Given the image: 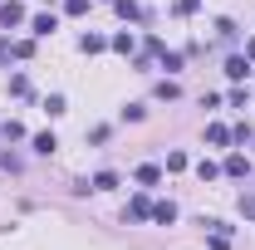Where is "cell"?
I'll list each match as a JSON object with an SVG mask.
<instances>
[{"instance_id":"6da1fadb","label":"cell","mask_w":255,"mask_h":250,"mask_svg":"<svg viewBox=\"0 0 255 250\" xmlns=\"http://www.w3.org/2000/svg\"><path fill=\"white\" fill-rule=\"evenodd\" d=\"M128 216H132V221H147V216H152V201H147V196H132V201H128Z\"/></svg>"},{"instance_id":"7a4b0ae2","label":"cell","mask_w":255,"mask_h":250,"mask_svg":"<svg viewBox=\"0 0 255 250\" xmlns=\"http://www.w3.org/2000/svg\"><path fill=\"white\" fill-rule=\"evenodd\" d=\"M20 20H25V10H20L15 0H10V5H0V25H5V30H10V25H20Z\"/></svg>"},{"instance_id":"3957f363","label":"cell","mask_w":255,"mask_h":250,"mask_svg":"<svg viewBox=\"0 0 255 250\" xmlns=\"http://www.w3.org/2000/svg\"><path fill=\"white\" fill-rule=\"evenodd\" d=\"M206 142H211V147H226V142H231V127L211 123V127H206Z\"/></svg>"},{"instance_id":"277c9868","label":"cell","mask_w":255,"mask_h":250,"mask_svg":"<svg viewBox=\"0 0 255 250\" xmlns=\"http://www.w3.org/2000/svg\"><path fill=\"white\" fill-rule=\"evenodd\" d=\"M152 221L172 226V221H177V206H172V201H157V206H152Z\"/></svg>"},{"instance_id":"5b68a950","label":"cell","mask_w":255,"mask_h":250,"mask_svg":"<svg viewBox=\"0 0 255 250\" xmlns=\"http://www.w3.org/2000/svg\"><path fill=\"white\" fill-rule=\"evenodd\" d=\"M137 182H142V187H157V182H162V167H152V162L137 167Z\"/></svg>"},{"instance_id":"8992f818","label":"cell","mask_w":255,"mask_h":250,"mask_svg":"<svg viewBox=\"0 0 255 250\" xmlns=\"http://www.w3.org/2000/svg\"><path fill=\"white\" fill-rule=\"evenodd\" d=\"M226 172H231V177H246L251 162H246V157H226Z\"/></svg>"},{"instance_id":"52a82bcc","label":"cell","mask_w":255,"mask_h":250,"mask_svg":"<svg viewBox=\"0 0 255 250\" xmlns=\"http://www.w3.org/2000/svg\"><path fill=\"white\" fill-rule=\"evenodd\" d=\"M54 147H59V142H54V132H39V137H34V152H44V157H49Z\"/></svg>"},{"instance_id":"ba28073f","label":"cell","mask_w":255,"mask_h":250,"mask_svg":"<svg viewBox=\"0 0 255 250\" xmlns=\"http://www.w3.org/2000/svg\"><path fill=\"white\" fill-rule=\"evenodd\" d=\"M246 69H251V64L241 59V54H236V59H226V74H231V79H246Z\"/></svg>"},{"instance_id":"9c48e42d","label":"cell","mask_w":255,"mask_h":250,"mask_svg":"<svg viewBox=\"0 0 255 250\" xmlns=\"http://www.w3.org/2000/svg\"><path fill=\"white\" fill-rule=\"evenodd\" d=\"M30 25H34V34H54V15H34Z\"/></svg>"},{"instance_id":"30bf717a","label":"cell","mask_w":255,"mask_h":250,"mask_svg":"<svg viewBox=\"0 0 255 250\" xmlns=\"http://www.w3.org/2000/svg\"><path fill=\"white\" fill-rule=\"evenodd\" d=\"M113 187H118V177H113V172H98V177H94V191H113Z\"/></svg>"},{"instance_id":"8fae6325","label":"cell","mask_w":255,"mask_h":250,"mask_svg":"<svg viewBox=\"0 0 255 250\" xmlns=\"http://www.w3.org/2000/svg\"><path fill=\"white\" fill-rule=\"evenodd\" d=\"M79 44H84V54H98V49H103V44H108V39H98V34H84V39H79Z\"/></svg>"},{"instance_id":"7c38bea8","label":"cell","mask_w":255,"mask_h":250,"mask_svg":"<svg viewBox=\"0 0 255 250\" xmlns=\"http://www.w3.org/2000/svg\"><path fill=\"white\" fill-rule=\"evenodd\" d=\"M196 172H201V182H216V177H221V167H216V162H201Z\"/></svg>"},{"instance_id":"4fadbf2b","label":"cell","mask_w":255,"mask_h":250,"mask_svg":"<svg viewBox=\"0 0 255 250\" xmlns=\"http://www.w3.org/2000/svg\"><path fill=\"white\" fill-rule=\"evenodd\" d=\"M113 49H123V54H132V34H128V30H123V34H113Z\"/></svg>"},{"instance_id":"5bb4252c","label":"cell","mask_w":255,"mask_h":250,"mask_svg":"<svg viewBox=\"0 0 255 250\" xmlns=\"http://www.w3.org/2000/svg\"><path fill=\"white\" fill-rule=\"evenodd\" d=\"M177 10H182V15H196V10H201V0H177Z\"/></svg>"},{"instance_id":"9a60e30c","label":"cell","mask_w":255,"mask_h":250,"mask_svg":"<svg viewBox=\"0 0 255 250\" xmlns=\"http://www.w3.org/2000/svg\"><path fill=\"white\" fill-rule=\"evenodd\" d=\"M89 10V0H69V15H84Z\"/></svg>"},{"instance_id":"2e32d148","label":"cell","mask_w":255,"mask_h":250,"mask_svg":"<svg viewBox=\"0 0 255 250\" xmlns=\"http://www.w3.org/2000/svg\"><path fill=\"white\" fill-rule=\"evenodd\" d=\"M246 54H251V59H255V39H251V44H246Z\"/></svg>"}]
</instances>
